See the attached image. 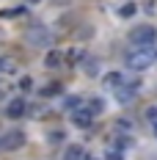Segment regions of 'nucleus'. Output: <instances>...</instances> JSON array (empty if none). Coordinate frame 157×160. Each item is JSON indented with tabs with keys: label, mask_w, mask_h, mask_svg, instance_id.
I'll list each match as a JSON object with an SVG mask.
<instances>
[{
	"label": "nucleus",
	"mask_w": 157,
	"mask_h": 160,
	"mask_svg": "<svg viewBox=\"0 0 157 160\" xmlns=\"http://www.w3.org/2000/svg\"><path fill=\"white\" fill-rule=\"evenodd\" d=\"M146 119H149V122H157V105H149V108H146Z\"/></svg>",
	"instance_id": "nucleus-16"
},
{
	"label": "nucleus",
	"mask_w": 157,
	"mask_h": 160,
	"mask_svg": "<svg viewBox=\"0 0 157 160\" xmlns=\"http://www.w3.org/2000/svg\"><path fill=\"white\" fill-rule=\"evenodd\" d=\"M105 160H121V152H119V146H116V149H108Z\"/></svg>",
	"instance_id": "nucleus-17"
},
{
	"label": "nucleus",
	"mask_w": 157,
	"mask_h": 160,
	"mask_svg": "<svg viewBox=\"0 0 157 160\" xmlns=\"http://www.w3.org/2000/svg\"><path fill=\"white\" fill-rule=\"evenodd\" d=\"M155 135H157V122H155Z\"/></svg>",
	"instance_id": "nucleus-24"
},
{
	"label": "nucleus",
	"mask_w": 157,
	"mask_h": 160,
	"mask_svg": "<svg viewBox=\"0 0 157 160\" xmlns=\"http://www.w3.org/2000/svg\"><path fill=\"white\" fill-rule=\"evenodd\" d=\"M63 135H61V130H52V135H50V141H61Z\"/></svg>",
	"instance_id": "nucleus-21"
},
{
	"label": "nucleus",
	"mask_w": 157,
	"mask_h": 160,
	"mask_svg": "<svg viewBox=\"0 0 157 160\" xmlns=\"http://www.w3.org/2000/svg\"><path fill=\"white\" fill-rule=\"evenodd\" d=\"M83 158H86V149L80 144H69L63 149V160H83Z\"/></svg>",
	"instance_id": "nucleus-10"
},
{
	"label": "nucleus",
	"mask_w": 157,
	"mask_h": 160,
	"mask_svg": "<svg viewBox=\"0 0 157 160\" xmlns=\"http://www.w3.org/2000/svg\"><path fill=\"white\" fill-rule=\"evenodd\" d=\"M83 160H94V158H88V155H86V158H83Z\"/></svg>",
	"instance_id": "nucleus-23"
},
{
	"label": "nucleus",
	"mask_w": 157,
	"mask_h": 160,
	"mask_svg": "<svg viewBox=\"0 0 157 160\" xmlns=\"http://www.w3.org/2000/svg\"><path fill=\"white\" fill-rule=\"evenodd\" d=\"M63 64H66V61H63V55L58 52V50L50 47V50H47V55H44V66H47V69H61Z\"/></svg>",
	"instance_id": "nucleus-8"
},
{
	"label": "nucleus",
	"mask_w": 157,
	"mask_h": 160,
	"mask_svg": "<svg viewBox=\"0 0 157 160\" xmlns=\"http://www.w3.org/2000/svg\"><path fill=\"white\" fill-rule=\"evenodd\" d=\"M80 105H83V97H69V99H66V111H75Z\"/></svg>",
	"instance_id": "nucleus-14"
},
{
	"label": "nucleus",
	"mask_w": 157,
	"mask_h": 160,
	"mask_svg": "<svg viewBox=\"0 0 157 160\" xmlns=\"http://www.w3.org/2000/svg\"><path fill=\"white\" fill-rule=\"evenodd\" d=\"M19 69V61L14 55H0V75H14Z\"/></svg>",
	"instance_id": "nucleus-9"
},
{
	"label": "nucleus",
	"mask_w": 157,
	"mask_h": 160,
	"mask_svg": "<svg viewBox=\"0 0 157 160\" xmlns=\"http://www.w3.org/2000/svg\"><path fill=\"white\" fill-rule=\"evenodd\" d=\"M121 83H124V75H121V72H110V75L102 78V86H105L108 91H113V88H116V86H121Z\"/></svg>",
	"instance_id": "nucleus-11"
},
{
	"label": "nucleus",
	"mask_w": 157,
	"mask_h": 160,
	"mask_svg": "<svg viewBox=\"0 0 157 160\" xmlns=\"http://www.w3.org/2000/svg\"><path fill=\"white\" fill-rule=\"evenodd\" d=\"M127 42H130L132 47H155L157 31L152 25H138V28H132V31L127 33Z\"/></svg>",
	"instance_id": "nucleus-3"
},
{
	"label": "nucleus",
	"mask_w": 157,
	"mask_h": 160,
	"mask_svg": "<svg viewBox=\"0 0 157 160\" xmlns=\"http://www.w3.org/2000/svg\"><path fill=\"white\" fill-rule=\"evenodd\" d=\"M3 42H6V31H0V44H3Z\"/></svg>",
	"instance_id": "nucleus-22"
},
{
	"label": "nucleus",
	"mask_w": 157,
	"mask_h": 160,
	"mask_svg": "<svg viewBox=\"0 0 157 160\" xmlns=\"http://www.w3.org/2000/svg\"><path fill=\"white\" fill-rule=\"evenodd\" d=\"M6 91H8V83L0 78V97H6Z\"/></svg>",
	"instance_id": "nucleus-20"
},
{
	"label": "nucleus",
	"mask_w": 157,
	"mask_h": 160,
	"mask_svg": "<svg viewBox=\"0 0 157 160\" xmlns=\"http://www.w3.org/2000/svg\"><path fill=\"white\" fill-rule=\"evenodd\" d=\"M22 144H25V132H22V130H8V132H3V138H0V152L19 149Z\"/></svg>",
	"instance_id": "nucleus-4"
},
{
	"label": "nucleus",
	"mask_w": 157,
	"mask_h": 160,
	"mask_svg": "<svg viewBox=\"0 0 157 160\" xmlns=\"http://www.w3.org/2000/svg\"><path fill=\"white\" fill-rule=\"evenodd\" d=\"M3 113H6L8 119H22V116L28 113V102H25L22 97H17V99H11V102L6 105V111H3Z\"/></svg>",
	"instance_id": "nucleus-6"
},
{
	"label": "nucleus",
	"mask_w": 157,
	"mask_h": 160,
	"mask_svg": "<svg viewBox=\"0 0 157 160\" xmlns=\"http://www.w3.org/2000/svg\"><path fill=\"white\" fill-rule=\"evenodd\" d=\"M157 61V44L155 47H132L127 52V66L132 72H146Z\"/></svg>",
	"instance_id": "nucleus-1"
},
{
	"label": "nucleus",
	"mask_w": 157,
	"mask_h": 160,
	"mask_svg": "<svg viewBox=\"0 0 157 160\" xmlns=\"http://www.w3.org/2000/svg\"><path fill=\"white\" fill-rule=\"evenodd\" d=\"M69 116H72V122H75L77 127H91V124H94V116L86 111V105H80V108H75V111H69Z\"/></svg>",
	"instance_id": "nucleus-7"
},
{
	"label": "nucleus",
	"mask_w": 157,
	"mask_h": 160,
	"mask_svg": "<svg viewBox=\"0 0 157 160\" xmlns=\"http://www.w3.org/2000/svg\"><path fill=\"white\" fill-rule=\"evenodd\" d=\"M132 11H135V6L130 3V6H124V8H121V17H130V14H132Z\"/></svg>",
	"instance_id": "nucleus-19"
},
{
	"label": "nucleus",
	"mask_w": 157,
	"mask_h": 160,
	"mask_svg": "<svg viewBox=\"0 0 157 160\" xmlns=\"http://www.w3.org/2000/svg\"><path fill=\"white\" fill-rule=\"evenodd\" d=\"M86 75H91V78L99 75V61H94V64H91V61H86Z\"/></svg>",
	"instance_id": "nucleus-15"
},
{
	"label": "nucleus",
	"mask_w": 157,
	"mask_h": 160,
	"mask_svg": "<svg viewBox=\"0 0 157 160\" xmlns=\"http://www.w3.org/2000/svg\"><path fill=\"white\" fill-rule=\"evenodd\" d=\"M83 105H86V111L91 113V116H99V113L105 111V102H102L99 97H94V99H83Z\"/></svg>",
	"instance_id": "nucleus-12"
},
{
	"label": "nucleus",
	"mask_w": 157,
	"mask_h": 160,
	"mask_svg": "<svg viewBox=\"0 0 157 160\" xmlns=\"http://www.w3.org/2000/svg\"><path fill=\"white\" fill-rule=\"evenodd\" d=\"M22 39L31 44V47H44V50H50L52 47V33L44 28V25H39V22H33V25H28L25 31H22Z\"/></svg>",
	"instance_id": "nucleus-2"
},
{
	"label": "nucleus",
	"mask_w": 157,
	"mask_h": 160,
	"mask_svg": "<svg viewBox=\"0 0 157 160\" xmlns=\"http://www.w3.org/2000/svg\"><path fill=\"white\" fill-rule=\"evenodd\" d=\"M28 3H39V0H28Z\"/></svg>",
	"instance_id": "nucleus-25"
},
{
	"label": "nucleus",
	"mask_w": 157,
	"mask_h": 160,
	"mask_svg": "<svg viewBox=\"0 0 157 160\" xmlns=\"http://www.w3.org/2000/svg\"><path fill=\"white\" fill-rule=\"evenodd\" d=\"M19 88H22V91H31V88H33V80L31 78H22V80H19Z\"/></svg>",
	"instance_id": "nucleus-18"
},
{
	"label": "nucleus",
	"mask_w": 157,
	"mask_h": 160,
	"mask_svg": "<svg viewBox=\"0 0 157 160\" xmlns=\"http://www.w3.org/2000/svg\"><path fill=\"white\" fill-rule=\"evenodd\" d=\"M113 97H116V102H121V105H130L135 97H138V83H121V86H116L113 88Z\"/></svg>",
	"instance_id": "nucleus-5"
},
{
	"label": "nucleus",
	"mask_w": 157,
	"mask_h": 160,
	"mask_svg": "<svg viewBox=\"0 0 157 160\" xmlns=\"http://www.w3.org/2000/svg\"><path fill=\"white\" fill-rule=\"evenodd\" d=\"M61 94V83H47L42 88V97H58Z\"/></svg>",
	"instance_id": "nucleus-13"
}]
</instances>
